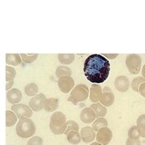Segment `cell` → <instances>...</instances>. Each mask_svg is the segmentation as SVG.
<instances>
[{
	"mask_svg": "<svg viewBox=\"0 0 145 145\" xmlns=\"http://www.w3.org/2000/svg\"><path fill=\"white\" fill-rule=\"evenodd\" d=\"M110 63L100 54L89 56L84 62V73L87 80L94 84L105 82L110 75Z\"/></svg>",
	"mask_w": 145,
	"mask_h": 145,
	"instance_id": "6da1fadb",
	"label": "cell"
},
{
	"mask_svg": "<svg viewBox=\"0 0 145 145\" xmlns=\"http://www.w3.org/2000/svg\"><path fill=\"white\" fill-rule=\"evenodd\" d=\"M67 117L62 112H54L50 118V129L54 134H62L67 129Z\"/></svg>",
	"mask_w": 145,
	"mask_h": 145,
	"instance_id": "7a4b0ae2",
	"label": "cell"
},
{
	"mask_svg": "<svg viewBox=\"0 0 145 145\" xmlns=\"http://www.w3.org/2000/svg\"><path fill=\"white\" fill-rule=\"evenodd\" d=\"M36 132V126L34 122L29 118L22 117L16 127V133L21 138H31Z\"/></svg>",
	"mask_w": 145,
	"mask_h": 145,
	"instance_id": "3957f363",
	"label": "cell"
},
{
	"mask_svg": "<svg viewBox=\"0 0 145 145\" xmlns=\"http://www.w3.org/2000/svg\"><path fill=\"white\" fill-rule=\"evenodd\" d=\"M89 90L87 86L84 84H80L74 87L71 91V95L68 98V101L72 102L73 105H76L79 102L85 101L89 97Z\"/></svg>",
	"mask_w": 145,
	"mask_h": 145,
	"instance_id": "277c9868",
	"label": "cell"
},
{
	"mask_svg": "<svg viewBox=\"0 0 145 145\" xmlns=\"http://www.w3.org/2000/svg\"><path fill=\"white\" fill-rule=\"evenodd\" d=\"M142 59L137 54H129L126 58V66L132 75H137L140 72Z\"/></svg>",
	"mask_w": 145,
	"mask_h": 145,
	"instance_id": "5b68a950",
	"label": "cell"
},
{
	"mask_svg": "<svg viewBox=\"0 0 145 145\" xmlns=\"http://www.w3.org/2000/svg\"><path fill=\"white\" fill-rule=\"evenodd\" d=\"M12 111L13 112L18 118L21 119L22 117L31 118L33 116V110L30 106H27L24 104H16L12 105Z\"/></svg>",
	"mask_w": 145,
	"mask_h": 145,
	"instance_id": "8992f818",
	"label": "cell"
},
{
	"mask_svg": "<svg viewBox=\"0 0 145 145\" xmlns=\"http://www.w3.org/2000/svg\"><path fill=\"white\" fill-rule=\"evenodd\" d=\"M46 98L44 94H37L33 97L29 101V106L33 111H40L43 110L45 107V104L46 102Z\"/></svg>",
	"mask_w": 145,
	"mask_h": 145,
	"instance_id": "52a82bcc",
	"label": "cell"
},
{
	"mask_svg": "<svg viewBox=\"0 0 145 145\" xmlns=\"http://www.w3.org/2000/svg\"><path fill=\"white\" fill-rule=\"evenodd\" d=\"M58 86L61 92L67 94L71 92L75 87V81L70 76H62L58 79Z\"/></svg>",
	"mask_w": 145,
	"mask_h": 145,
	"instance_id": "ba28073f",
	"label": "cell"
},
{
	"mask_svg": "<svg viewBox=\"0 0 145 145\" xmlns=\"http://www.w3.org/2000/svg\"><path fill=\"white\" fill-rule=\"evenodd\" d=\"M112 137H113V134L111 130L109 128L105 127L100 129L97 132L95 139L97 140L98 143H100L102 145H107L111 141Z\"/></svg>",
	"mask_w": 145,
	"mask_h": 145,
	"instance_id": "9c48e42d",
	"label": "cell"
},
{
	"mask_svg": "<svg viewBox=\"0 0 145 145\" xmlns=\"http://www.w3.org/2000/svg\"><path fill=\"white\" fill-rule=\"evenodd\" d=\"M80 138L81 140L86 143V144H89L93 142L95 138H96V134H95V131L93 129V128L89 127V126H86L80 129Z\"/></svg>",
	"mask_w": 145,
	"mask_h": 145,
	"instance_id": "30bf717a",
	"label": "cell"
},
{
	"mask_svg": "<svg viewBox=\"0 0 145 145\" xmlns=\"http://www.w3.org/2000/svg\"><path fill=\"white\" fill-rule=\"evenodd\" d=\"M114 102V95L110 87H105L101 95L100 103L105 107H110Z\"/></svg>",
	"mask_w": 145,
	"mask_h": 145,
	"instance_id": "8fae6325",
	"label": "cell"
},
{
	"mask_svg": "<svg viewBox=\"0 0 145 145\" xmlns=\"http://www.w3.org/2000/svg\"><path fill=\"white\" fill-rule=\"evenodd\" d=\"M80 118L82 122L86 123H93L96 120V115L95 111L90 107H88V108H85L81 111Z\"/></svg>",
	"mask_w": 145,
	"mask_h": 145,
	"instance_id": "7c38bea8",
	"label": "cell"
},
{
	"mask_svg": "<svg viewBox=\"0 0 145 145\" xmlns=\"http://www.w3.org/2000/svg\"><path fill=\"white\" fill-rule=\"evenodd\" d=\"M114 86H115L116 89L119 90L120 92H125L129 88L130 83H129V79L126 76H120L114 80Z\"/></svg>",
	"mask_w": 145,
	"mask_h": 145,
	"instance_id": "4fadbf2b",
	"label": "cell"
},
{
	"mask_svg": "<svg viewBox=\"0 0 145 145\" xmlns=\"http://www.w3.org/2000/svg\"><path fill=\"white\" fill-rule=\"evenodd\" d=\"M103 91L101 86L98 84H94L91 86V88L89 89V100L92 103H98L101 100V95Z\"/></svg>",
	"mask_w": 145,
	"mask_h": 145,
	"instance_id": "5bb4252c",
	"label": "cell"
},
{
	"mask_svg": "<svg viewBox=\"0 0 145 145\" xmlns=\"http://www.w3.org/2000/svg\"><path fill=\"white\" fill-rule=\"evenodd\" d=\"M7 99L8 101L12 105L18 104L22 100V93L19 89L16 88L11 89L7 93Z\"/></svg>",
	"mask_w": 145,
	"mask_h": 145,
	"instance_id": "9a60e30c",
	"label": "cell"
},
{
	"mask_svg": "<svg viewBox=\"0 0 145 145\" xmlns=\"http://www.w3.org/2000/svg\"><path fill=\"white\" fill-rule=\"evenodd\" d=\"M90 108L95 113L96 119L104 118L107 114V108L101 103H93L90 105Z\"/></svg>",
	"mask_w": 145,
	"mask_h": 145,
	"instance_id": "2e32d148",
	"label": "cell"
},
{
	"mask_svg": "<svg viewBox=\"0 0 145 145\" xmlns=\"http://www.w3.org/2000/svg\"><path fill=\"white\" fill-rule=\"evenodd\" d=\"M6 63L9 66H19L22 62L20 54H6Z\"/></svg>",
	"mask_w": 145,
	"mask_h": 145,
	"instance_id": "e0dca14e",
	"label": "cell"
},
{
	"mask_svg": "<svg viewBox=\"0 0 145 145\" xmlns=\"http://www.w3.org/2000/svg\"><path fill=\"white\" fill-rule=\"evenodd\" d=\"M59 102L56 98H49L46 100V102L45 104L44 110L46 112H54L56 111V109L58 108Z\"/></svg>",
	"mask_w": 145,
	"mask_h": 145,
	"instance_id": "ac0fdd59",
	"label": "cell"
},
{
	"mask_svg": "<svg viewBox=\"0 0 145 145\" xmlns=\"http://www.w3.org/2000/svg\"><path fill=\"white\" fill-rule=\"evenodd\" d=\"M67 140L71 144H79L81 141L80 134L79 131H72L67 134Z\"/></svg>",
	"mask_w": 145,
	"mask_h": 145,
	"instance_id": "d6986e66",
	"label": "cell"
},
{
	"mask_svg": "<svg viewBox=\"0 0 145 145\" xmlns=\"http://www.w3.org/2000/svg\"><path fill=\"white\" fill-rule=\"evenodd\" d=\"M71 68H69L67 66H60L56 68V76L57 78H61L62 76H71Z\"/></svg>",
	"mask_w": 145,
	"mask_h": 145,
	"instance_id": "ffe728a7",
	"label": "cell"
},
{
	"mask_svg": "<svg viewBox=\"0 0 145 145\" xmlns=\"http://www.w3.org/2000/svg\"><path fill=\"white\" fill-rule=\"evenodd\" d=\"M108 126V121L105 118H99V119H96L92 124V128L95 131V132H98L100 129H103V128H105Z\"/></svg>",
	"mask_w": 145,
	"mask_h": 145,
	"instance_id": "44dd1931",
	"label": "cell"
},
{
	"mask_svg": "<svg viewBox=\"0 0 145 145\" xmlns=\"http://www.w3.org/2000/svg\"><path fill=\"white\" fill-rule=\"evenodd\" d=\"M58 60L62 65H70L75 61L74 54H59Z\"/></svg>",
	"mask_w": 145,
	"mask_h": 145,
	"instance_id": "7402d4cb",
	"label": "cell"
},
{
	"mask_svg": "<svg viewBox=\"0 0 145 145\" xmlns=\"http://www.w3.org/2000/svg\"><path fill=\"white\" fill-rule=\"evenodd\" d=\"M18 121V116L10 110L6 111V127H12Z\"/></svg>",
	"mask_w": 145,
	"mask_h": 145,
	"instance_id": "603a6c76",
	"label": "cell"
},
{
	"mask_svg": "<svg viewBox=\"0 0 145 145\" xmlns=\"http://www.w3.org/2000/svg\"><path fill=\"white\" fill-rule=\"evenodd\" d=\"M25 94L27 96H31V97H34L35 95H37L38 92V86L35 84V83H30L27 86H26L25 87Z\"/></svg>",
	"mask_w": 145,
	"mask_h": 145,
	"instance_id": "cb8c5ba5",
	"label": "cell"
},
{
	"mask_svg": "<svg viewBox=\"0 0 145 145\" xmlns=\"http://www.w3.org/2000/svg\"><path fill=\"white\" fill-rule=\"evenodd\" d=\"M137 127L140 131V135L142 138H145V114H141L137 119Z\"/></svg>",
	"mask_w": 145,
	"mask_h": 145,
	"instance_id": "d4e9b609",
	"label": "cell"
},
{
	"mask_svg": "<svg viewBox=\"0 0 145 145\" xmlns=\"http://www.w3.org/2000/svg\"><path fill=\"white\" fill-rule=\"evenodd\" d=\"M66 125H67V129H66V131H65L64 134H66L67 136V134L71 133V132H72V131H79L78 123H76V121H74V120L67 121Z\"/></svg>",
	"mask_w": 145,
	"mask_h": 145,
	"instance_id": "484cf974",
	"label": "cell"
},
{
	"mask_svg": "<svg viewBox=\"0 0 145 145\" xmlns=\"http://www.w3.org/2000/svg\"><path fill=\"white\" fill-rule=\"evenodd\" d=\"M145 82V78H144L143 76H138L136 77L132 80L131 83V88L133 90H134L135 92H138L139 89V86Z\"/></svg>",
	"mask_w": 145,
	"mask_h": 145,
	"instance_id": "4316f807",
	"label": "cell"
},
{
	"mask_svg": "<svg viewBox=\"0 0 145 145\" xmlns=\"http://www.w3.org/2000/svg\"><path fill=\"white\" fill-rule=\"evenodd\" d=\"M128 136L129 138H133V139H139V137H141L140 135V131L138 129V128L137 127V125L132 126L129 131H128Z\"/></svg>",
	"mask_w": 145,
	"mask_h": 145,
	"instance_id": "83f0119b",
	"label": "cell"
},
{
	"mask_svg": "<svg viewBox=\"0 0 145 145\" xmlns=\"http://www.w3.org/2000/svg\"><path fill=\"white\" fill-rule=\"evenodd\" d=\"M20 56L22 57V60L25 62V63H33L34 62L37 57H38V54H24V53H22L20 54Z\"/></svg>",
	"mask_w": 145,
	"mask_h": 145,
	"instance_id": "f1b7e54d",
	"label": "cell"
},
{
	"mask_svg": "<svg viewBox=\"0 0 145 145\" xmlns=\"http://www.w3.org/2000/svg\"><path fill=\"white\" fill-rule=\"evenodd\" d=\"M16 76V70L13 67L7 66L6 67V81L9 82L13 80Z\"/></svg>",
	"mask_w": 145,
	"mask_h": 145,
	"instance_id": "f546056e",
	"label": "cell"
},
{
	"mask_svg": "<svg viewBox=\"0 0 145 145\" xmlns=\"http://www.w3.org/2000/svg\"><path fill=\"white\" fill-rule=\"evenodd\" d=\"M42 144H43L42 138L39 136H35L28 140L27 145H42Z\"/></svg>",
	"mask_w": 145,
	"mask_h": 145,
	"instance_id": "4dcf8cb0",
	"label": "cell"
},
{
	"mask_svg": "<svg viewBox=\"0 0 145 145\" xmlns=\"http://www.w3.org/2000/svg\"><path fill=\"white\" fill-rule=\"evenodd\" d=\"M126 145H141V142L139 139H133V138H127Z\"/></svg>",
	"mask_w": 145,
	"mask_h": 145,
	"instance_id": "1f68e13d",
	"label": "cell"
},
{
	"mask_svg": "<svg viewBox=\"0 0 145 145\" xmlns=\"http://www.w3.org/2000/svg\"><path fill=\"white\" fill-rule=\"evenodd\" d=\"M138 93H139L142 96H144L145 98V82L144 83H143V84L139 86Z\"/></svg>",
	"mask_w": 145,
	"mask_h": 145,
	"instance_id": "d6a6232c",
	"label": "cell"
},
{
	"mask_svg": "<svg viewBox=\"0 0 145 145\" xmlns=\"http://www.w3.org/2000/svg\"><path fill=\"white\" fill-rule=\"evenodd\" d=\"M102 56H105V58H107V59H110V60H114V59H115L117 56H119V54H102Z\"/></svg>",
	"mask_w": 145,
	"mask_h": 145,
	"instance_id": "836d02e7",
	"label": "cell"
},
{
	"mask_svg": "<svg viewBox=\"0 0 145 145\" xmlns=\"http://www.w3.org/2000/svg\"><path fill=\"white\" fill-rule=\"evenodd\" d=\"M13 84H14L13 80L8 82V84L6 85V89H7L8 91V90H10V89H11L12 87V86H13Z\"/></svg>",
	"mask_w": 145,
	"mask_h": 145,
	"instance_id": "e575fe53",
	"label": "cell"
},
{
	"mask_svg": "<svg viewBox=\"0 0 145 145\" xmlns=\"http://www.w3.org/2000/svg\"><path fill=\"white\" fill-rule=\"evenodd\" d=\"M142 75H143V77L145 78V65L142 68Z\"/></svg>",
	"mask_w": 145,
	"mask_h": 145,
	"instance_id": "d590c367",
	"label": "cell"
},
{
	"mask_svg": "<svg viewBox=\"0 0 145 145\" xmlns=\"http://www.w3.org/2000/svg\"><path fill=\"white\" fill-rule=\"evenodd\" d=\"M90 145H102L100 143H98V142H95V143H92Z\"/></svg>",
	"mask_w": 145,
	"mask_h": 145,
	"instance_id": "8d00e7d4",
	"label": "cell"
}]
</instances>
